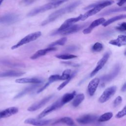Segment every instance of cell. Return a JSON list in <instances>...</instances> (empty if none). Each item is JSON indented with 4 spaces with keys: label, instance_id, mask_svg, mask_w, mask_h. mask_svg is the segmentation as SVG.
<instances>
[{
    "label": "cell",
    "instance_id": "cell-26",
    "mask_svg": "<svg viewBox=\"0 0 126 126\" xmlns=\"http://www.w3.org/2000/svg\"><path fill=\"white\" fill-rule=\"evenodd\" d=\"M76 73H77V71H74L73 72L71 73V74H70V77L67 79L66 80H65L64 82H63L62 84H61L59 87L57 88V90H62V89H63L66 85H67L68 83L71 81V80L74 77H75V76L76 75Z\"/></svg>",
    "mask_w": 126,
    "mask_h": 126
},
{
    "label": "cell",
    "instance_id": "cell-42",
    "mask_svg": "<svg viewBox=\"0 0 126 126\" xmlns=\"http://www.w3.org/2000/svg\"><path fill=\"white\" fill-rule=\"evenodd\" d=\"M126 1V0H119V1L117 3V5L119 6H122Z\"/></svg>",
    "mask_w": 126,
    "mask_h": 126
},
{
    "label": "cell",
    "instance_id": "cell-21",
    "mask_svg": "<svg viewBox=\"0 0 126 126\" xmlns=\"http://www.w3.org/2000/svg\"><path fill=\"white\" fill-rule=\"evenodd\" d=\"M25 74V72L15 70H8L0 72V77H18Z\"/></svg>",
    "mask_w": 126,
    "mask_h": 126
},
{
    "label": "cell",
    "instance_id": "cell-43",
    "mask_svg": "<svg viewBox=\"0 0 126 126\" xmlns=\"http://www.w3.org/2000/svg\"><path fill=\"white\" fill-rule=\"evenodd\" d=\"M121 91L123 92H125L126 91V83H125L123 85V86H122Z\"/></svg>",
    "mask_w": 126,
    "mask_h": 126
},
{
    "label": "cell",
    "instance_id": "cell-8",
    "mask_svg": "<svg viewBox=\"0 0 126 126\" xmlns=\"http://www.w3.org/2000/svg\"><path fill=\"white\" fill-rule=\"evenodd\" d=\"M19 19V16L14 13H8L0 18V23L4 24H12L16 22Z\"/></svg>",
    "mask_w": 126,
    "mask_h": 126
},
{
    "label": "cell",
    "instance_id": "cell-20",
    "mask_svg": "<svg viewBox=\"0 0 126 126\" xmlns=\"http://www.w3.org/2000/svg\"><path fill=\"white\" fill-rule=\"evenodd\" d=\"M39 84H34L33 85H32L26 87V88L23 89L22 91L19 92L16 95H15L14 98L17 99V98H19L22 97L23 95L27 94L29 92L33 91L34 89L36 88L39 86Z\"/></svg>",
    "mask_w": 126,
    "mask_h": 126
},
{
    "label": "cell",
    "instance_id": "cell-31",
    "mask_svg": "<svg viewBox=\"0 0 126 126\" xmlns=\"http://www.w3.org/2000/svg\"><path fill=\"white\" fill-rule=\"evenodd\" d=\"M103 48V46L102 43L100 42L95 43L92 47V50L94 52H100Z\"/></svg>",
    "mask_w": 126,
    "mask_h": 126
},
{
    "label": "cell",
    "instance_id": "cell-36",
    "mask_svg": "<svg viewBox=\"0 0 126 126\" xmlns=\"http://www.w3.org/2000/svg\"><path fill=\"white\" fill-rule=\"evenodd\" d=\"M116 30L120 32H125L126 31V23L123 22L116 27Z\"/></svg>",
    "mask_w": 126,
    "mask_h": 126
},
{
    "label": "cell",
    "instance_id": "cell-34",
    "mask_svg": "<svg viewBox=\"0 0 126 126\" xmlns=\"http://www.w3.org/2000/svg\"><path fill=\"white\" fill-rule=\"evenodd\" d=\"M126 115V106H125L122 110L118 112V113L116 115L115 117L117 118H121L123 117Z\"/></svg>",
    "mask_w": 126,
    "mask_h": 126
},
{
    "label": "cell",
    "instance_id": "cell-19",
    "mask_svg": "<svg viewBox=\"0 0 126 126\" xmlns=\"http://www.w3.org/2000/svg\"><path fill=\"white\" fill-rule=\"evenodd\" d=\"M109 43L117 46L118 47H121L123 45H125L126 44V37L125 35H120L117 38L115 39H113L110 40L109 42Z\"/></svg>",
    "mask_w": 126,
    "mask_h": 126
},
{
    "label": "cell",
    "instance_id": "cell-6",
    "mask_svg": "<svg viewBox=\"0 0 126 126\" xmlns=\"http://www.w3.org/2000/svg\"><path fill=\"white\" fill-rule=\"evenodd\" d=\"M63 105H62V104L60 102V99L58 100L57 101H56V102L53 103L52 105H50L49 106H48L46 108H45L42 112H41L38 116V117H37L38 119H40L43 118L44 117H45L46 115H47L50 112H52L53 111H54L58 108L61 107Z\"/></svg>",
    "mask_w": 126,
    "mask_h": 126
},
{
    "label": "cell",
    "instance_id": "cell-41",
    "mask_svg": "<svg viewBox=\"0 0 126 126\" xmlns=\"http://www.w3.org/2000/svg\"><path fill=\"white\" fill-rule=\"evenodd\" d=\"M36 0H23L24 2L26 4H31L35 2Z\"/></svg>",
    "mask_w": 126,
    "mask_h": 126
},
{
    "label": "cell",
    "instance_id": "cell-39",
    "mask_svg": "<svg viewBox=\"0 0 126 126\" xmlns=\"http://www.w3.org/2000/svg\"><path fill=\"white\" fill-rule=\"evenodd\" d=\"M51 83L50 81H48V82L47 83H46L45 85H44L43 87H42L41 88H39V89L38 90V91H37V93H41L42 91H43L44 90H45V89L50 85V84H51Z\"/></svg>",
    "mask_w": 126,
    "mask_h": 126
},
{
    "label": "cell",
    "instance_id": "cell-14",
    "mask_svg": "<svg viewBox=\"0 0 126 126\" xmlns=\"http://www.w3.org/2000/svg\"><path fill=\"white\" fill-rule=\"evenodd\" d=\"M105 21V19L102 17L94 21L91 23V24L87 28H85L83 30V33L85 34H87L91 33V32L93 31V30L94 28L99 26L100 25H102Z\"/></svg>",
    "mask_w": 126,
    "mask_h": 126
},
{
    "label": "cell",
    "instance_id": "cell-9",
    "mask_svg": "<svg viewBox=\"0 0 126 126\" xmlns=\"http://www.w3.org/2000/svg\"><path fill=\"white\" fill-rule=\"evenodd\" d=\"M121 69V65L119 64H117L114 67V68L111 72L106 75L102 76L100 80L102 82H109L114 79L119 73Z\"/></svg>",
    "mask_w": 126,
    "mask_h": 126
},
{
    "label": "cell",
    "instance_id": "cell-35",
    "mask_svg": "<svg viewBox=\"0 0 126 126\" xmlns=\"http://www.w3.org/2000/svg\"><path fill=\"white\" fill-rule=\"evenodd\" d=\"M60 75H59L58 74L51 75L49 77V78H48V81H50L52 83L55 81L59 80H60Z\"/></svg>",
    "mask_w": 126,
    "mask_h": 126
},
{
    "label": "cell",
    "instance_id": "cell-16",
    "mask_svg": "<svg viewBox=\"0 0 126 126\" xmlns=\"http://www.w3.org/2000/svg\"><path fill=\"white\" fill-rule=\"evenodd\" d=\"M18 112V108L16 107H11L0 111V119L9 117L16 114Z\"/></svg>",
    "mask_w": 126,
    "mask_h": 126
},
{
    "label": "cell",
    "instance_id": "cell-10",
    "mask_svg": "<svg viewBox=\"0 0 126 126\" xmlns=\"http://www.w3.org/2000/svg\"><path fill=\"white\" fill-rule=\"evenodd\" d=\"M53 97V95H49V96L44 97L42 99L34 103L32 105H31L30 107H29L28 108V110L30 112H32V111H34L35 110L39 109V108H40L42 106H43L46 103H47L48 101H49V100Z\"/></svg>",
    "mask_w": 126,
    "mask_h": 126
},
{
    "label": "cell",
    "instance_id": "cell-29",
    "mask_svg": "<svg viewBox=\"0 0 126 126\" xmlns=\"http://www.w3.org/2000/svg\"><path fill=\"white\" fill-rule=\"evenodd\" d=\"M67 41V38L66 37H63L60 39H58L51 44H50L48 47H55L57 45H63Z\"/></svg>",
    "mask_w": 126,
    "mask_h": 126
},
{
    "label": "cell",
    "instance_id": "cell-15",
    "mask_svg": "<svg viewBox=\"0 0 126 126\" xmlns=\"http://www.w3.org/2000/svg\"><path fill=\"white\" fill-rule=\"evenodd\" d=\"M100 79L98 78H95L92 79L89 83L88 86V91L90 96H93L95 93L97 87L98 86Z\"/></svg>",
    "mask_w": 126,
    "mask_h": 126
},
{
    "label": "cell",
    "instance_id": "cell-28",
    "mask_svg": "<svg viewBox=\"0 0 126 126\" xmlns=\"http://www.w3.org/2000/svg\"><path fill=\"white\" fill-rule=\"evenodd\" d=\"M113 117V113L111 112H106L101 115L98 119V121L99 122H104L111 119Z\"/></svg>",
    "mask_w": 126,
    "mask_h": 126
},
{
    "label": "cell",
    "instance_id": "cell-25",
    "mask_svg": "<svg viewBox=\"0 0 126 126\" xmlns=\"http://www.w3.org/2000/svg\"><path fill=\"white\" fill-rule=\"evenodd\" d=\"M74 99L72 101V104L73 107H76L80 105V104L84 100L85 98V95L83 94H79L74 97Z\"/></svg>",
    "mask_w": 126,
    "mask_h": 126
},
{
    "label": "cell",
    "instance_id": "cell-22",
    "mask_svg": "<svg viewBox=\"0 0 126 126\" xmlns=\"http://www.w3.org/2000/svg\"><path fill=\"white\" fill-rule=\"evenodd\" d=\"M76 94V92L73 91L70 93H66L64 94L61 98L60 99V102L62 105L63 106L65 103L69 102L70 100L73 99Z\"/></svg>",
    "mask_w": 126,
    "mask_h": 126
},
{
    "label": "cell",
    "instance_id": "cell-12",
    "mask_svg": "<svg viewBox=\"0 0 126 126\" xmlns=\"http://www.w3.org/2000/svg\"><path fill=\"white\" fill-rule=\"evenodd\" d=\"M87 23L84 24L83 25H72L71 26L69 27L67 29H65L62 32H61L60 34L63 35H69L70 34L74 33L75 32H76L79 31H80L81 29H82L83 28H85L87 25Z\"/></svg>",
    "mask_w": 126,
    "mask_h": 126
},
{
    "label": "cell",
    "instance_id": "cell-1",
    "mask_svg": "<svg viewBox=\"0 0 126 126\" xmlns=\"http://www.w3.org/2000/svg\"><path fill=\"white\" fill-rule=\"evenodd\" d=\"M81 3V1L80 0L75 1L70 4L69 5L61 9H59L58 10L54 12L53 13H51L48 17V18H47L44 21H43L41 23V25L42 26H45L51 22L55 21L56 19H57L62 15L72 11L76 8V7L79 5Z\"/></svg>",
    "mask_w": 126,
    "mask_h": 126
},
{
    "label": "cell",
    "instance_id": "cell-27",
    "mask_svg": "<svg viewBox=\"0 0 126 126\" xmlns=\"http://www.w3.org/2000/svg\"><path fill=\"white\" fill-rule=\"evenodd\" d=\"M57 123H62L63 124H65L66 125L69 126H73L74 125L73 120L69 117H65L61 118L59 121H57L54 124H56Z\"/></svg>",
    "mask_w": 126,
    "mask_h": 126
},
{
    "label": "cell",
    "instance_id": "cell-23",
    "mask_svg": "<svg viewBox=\"0 0 126 126\" xmlns=\"http://www.w3.org/2000/svg\"><path fill=\"white\" fill-rule=\"evenodd\" d=\"M126 10V7H115V8H112L109 9L99 14V16H106V15H108L114 13L116 12H122V11H125Z\"/></svg>",
    "mask_w": 126,
    "mask_h": 126
},
{
    "label": "cell",
    "instance_id": "cell-13",
    "mask_svg": "<svg viewBox=\"0 0 126 126\" xmlns=\"http://www.w3.org/2000/svg\"><path fill=\"white\" fill-rule=\"evenodd\" d=\"M50 120H39L33 118H29L26 119L24 123L27 124H30L35 126H44L50 124Z\"/></svg>",
    "mask_w": 126,
    "mask_h": 126
},
{
    "label": "cell",
    "instance_id": "cell-44",
    "mask_svg": "<svg viewBox=\"0 0 126 126\" xmlns=\"http://www.w3.org/2000/svg\"><path fill=\"white\" fill-rule=\"evenodd\" d=\"M3 0H0V4H1V3L2 2V1H3Z\"/></svg>",
    "mask_w": 126,
    "mask_h": 126
},
{
    "label": "cell",
    "instance_id": "cell-5",
    "mask_svg": "<svg viewBox=\"0 0 126 126\" xmlns=\"http://www.w3.org/2000/svg\"><path fill=\"white\" fill-rule=\"evenodd\" d=\"M116 90L117 87L115 86H113L106 89L99 97L98 99L99 102L100 103H104L106 102L114 94Z\"/></svg>",
    "mask_w": 126,
    "mask_h": 126
},
{
    "label": "cell",
    "instance_id": "cell-7",
    "mask_svg": "<svg viewBox=\"0 0 126 126\" xmlns=\"http://www.w3.org/2000/svg\"><path fill=\"white\" fill-rule=\"evenodd\" d=\"M109 56H110V54L108 52L106 53L103 55L102 58L98 62L96 67L91 73V74H90L91 77H93L94 76L100 69L102 68V67L104 66L105 64L107 62L109 58Z\"/></svg>",
    "mask_w": 126,
    "mask_h": 126
},
{
    "label": "cell",
    "instance_id": "cell-3",
    "mask_svg": "<svg viewBox=\"0 0 126 126\" xmlns=\"http://www.w3.org/2000/svg\"><path fill=\"white\" fill-rule=\"evenodd\" d=\"M68 0H57L48 3H47L46 4H44L43 5L40 6L39 7H38L37 8H35L32 10H31L30 12L28 13L27 14L28 16L32 17L35 16L37 14H38L39 13H41L43 12H44L46 11H48L50 9H52L54 8H55L62 4L64 2L67 1Z\"/></svg>",
    "mask_w": 126,
    "mask_h": 126
},
{
    "label": "cell",
    "instance_id": "cell-45",
    "mask_svg": "<svg viewBox=\"0 0 126 126\" xmlns=\"http://www.w3.org/2000/svg\"><path fill=\"white\" fill-rule=\"evenodd\" d=\"M73 126H76V125H75V124H74V125Z\"/></svg>",
    "mask_w": 126,
    "mask_h": 126
},
{
    "label": "cell",
    "instance_id": "cell-46",
    "mask_svg": "<svg viewBox=\"0 0 126 126\" xmlns=\"http://www.w3.org/2000/svg\"></svg>",
    "mask_w": 126,
    "mask_h": 126
},
{
    "label": "cell",
    "instance_id": "cell-37",
    "mask_svg": "<svg viewBox=\"0 0 126 126\" xmlns=\"http://www.w3.org/2000/svg\"><path fill=\"white\" fill-rule=\"evenodd\" d=\"M122 101V98L121 96H117L115 99L114 101L113 102V106L114 107H116L117 106H118L121 103Z\"/></svg>",
    "mask_w": 126,
    "mask_h": 126
},
{
    "label": "cell",
    "instance_id": "cell-33",
    "mask_svg": "<svg viewBox=\"0 0 126 126\" xmlns=\"http://www.w3.org/2000/svg\"><path fill=\"white\" fill-rule=\"evenodd\" d=\"M1 63L2 64H4V65L7 66H22V64L19 63H13L9 61H4L1 62Z\"/></svg>",
    "mask_w": 126,
    "mask_h": 126
},
{
    "label": "cell",
    "instance_id": "cell-40",
    "mask_svg": "<svg viewBox=\"0 0 126 126\" xmlns=\"http://www.w3.org/2000/svg\"><path fill=\"white\" fill-rule=\"evenodd\" d=\"M62 63L65 64H67V65H72V66H79V65L78 64L73 63L71 62H62Z\"/></svg>",
    "mask_w": 126,
    "mask_h": 126
},
{
    "label": "cell",
    "instance_id": "cell-32",
    "mask_svg": "<svg viewBox=\"0 0 126 126\" xmlns=\"http://www.w3.org/2000/svg\"><path fill=\"white\" fill-rule=\"evenodd\" d=\"M71 70L69 69H67L64 70L61 75L60 76V80H65L68 79L71 74Z\"/></svg>",
    "mask_w": 126,
    "mask_h": 126
},
{
    "label": "cell",
    "instance_id": "cell-18",
    "mask_svg": "<svg viewBox=\"0 0 126 126\" xmlns=\"http://www.w3.org/2000/svg\"><path fill=\"white\" fill-rule=\"evenodd\" d=\"M15 82L20 84H40L42 82V81L41 79L37 78H22L16 79L15 80Z\"/></svg>",
    "mask_w": 126,
    "mask_h": 126
},
{
    "label": "cell",
    "instance_id": "cell-17",
    "mask_svg": "<svg viewBox=\"0 0 126 126\" xmlns=\"http://www.w3.org/2000/svg\"><path fill=\"white\" fill-rule=\"evenodd\" d=\"M56 50H57V48L55 47H48L47 48L38 50L32 56H31L30 58L32 60H35L41 56H44L45 55H46L47 53L49 52L54 51Z\"/></svg>",
    "mask_w": 126,
    "mask_h": 126
},
{
    "label": "cell",
    "instance_id": "cell-11",
    "mask_svg": "<svg viewBox=\"0 0 126 126\" xmlns=\"http://www.w3.org/2000/svg\"><path fill=\"white\" fill-rule=\"evenodd\" d=\"M97 119V116L92 114H86L76 119L78 123L82 125H86L94 122Z\"/></svg>",
    "mask_w": 126,
    "mask_h": 126
},
{
    "label": "cell",
    "instance_id": "cell-2",
    "mask_svg": "<svg viewBox=\"0 0 126 126\" xmlns=\"http://www.w3.org/2000/svg\"><path fill=\"white\" fill-rule=\"evenodd\" d=\"M114 2V1L113 0H101L95 3L89 5L88 6L85 7L84 9L88 10L90 9L88 11L85 13L84 14L82 15V18L81 20H85L88 18L89 17L92 16L100 10H101L103 8L109 6L113 4Z\"/></svg>",
    "mask_w": 126,
    "mask_h": 126
},
{
    "label": "cell",
    "instance_id": "cell-4",
    "mask_svg": "<svg viewBox=\"0 0 126 126\" xmlns=\"http://www.w3.org/2000/svg\"><path fill=\"white\" fill-rule=\"evenodd\" d=\"M41 35V32H36L33 33H30L25 37H24L23 38L21 39L17 44L13 45L11 47V49H15L24 44H26L27 43H28L30 42L33 41L34 40H35L38 38H39Z\"/></svg>",
    "mask_w": 126,
    "mask_h": 126
},
{
    "label": "cell",
    "instance_id": "cell-30",
    "mask_svg": "<svg viewBox=\"0 0 126 126\" xmlns=\"http://www.w3.org/2000/svg\"><path fill=\"white\" fill-rule=\"evenodd\" d=\"M77 57V56L72 55V54H60V55H57L56 56V57L57 58L62 59V60H65L75 58Z\"/></svg>",
    "mask_w": 126,
    "mask_h": 126
},
{
    "label": "cell",
    "instance_id": "cell-24",
    "mask_svg": "<svg viewBox=\"0 0 126 126\" xmlns=\"http://www.w3.org/2000/svg\"><path fill=\"white\" fill-rule=\"evenodd\" d=\"M126 17V14H121V15H119L118 16H116L115 17H113L108 19L106 21H105L102 24V25L103 27H106L117 21H118V20H120L121 19H125Z\"/></svg>",
    "mask_w": 126,
    "mask_h": 126
},
{
    "label": "cell",
    "instance_id": "cell-38",
    "mask_svg": "<svg viewBox=\"0 0 126 126\" xmlns=\"http://www.w3.org/2000/svg\"><path fill=\"white\" fill-rule=\"evenodd\" d=\"M77 49H78V47L77 46L74 45H70L66 48L65 51L68 52H72V51H74L76 50Z\"/></svg>",
    "mask_w": 126,
    "mask_h": 126
}]
</instances>
